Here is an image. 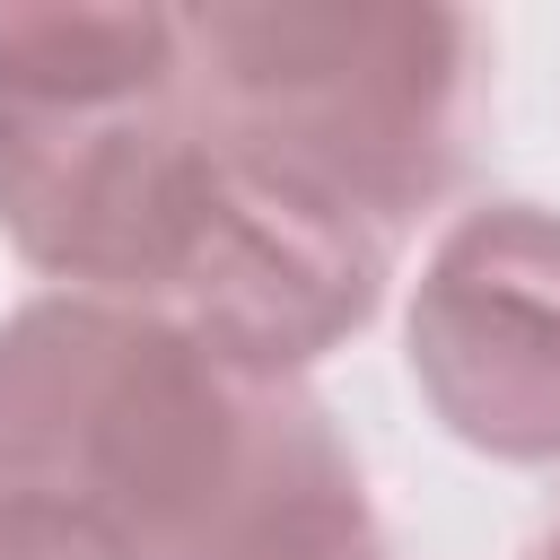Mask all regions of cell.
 <instances>
[{
  "label": "cell",
  "instance_id": "cell-1",
  "mask_svg": "<svg viewBox=\"0 0 560 560\" xmlns=\"http://www.w3.org/2000/svg\"><path fill=\"white\" fill-rule=\"evenodd\" d=\"M0 236L61 289L175 315L254 376L350 341L394 245L280 192L192 105L175 9H0Z\"/></svg>",
  "mask_w": 560,
  "mask_h": 560
},
{
  "label": "cell",
  "instance_id": "cell-2",
  "mask_svg": "<svg viewBox=\"0 0 560 560\" xmlns=\"http://www.w3.org/2000/svg\"><path fill=\"white\" fill-rule=\"evenodd\" d=\"M289 402L298 376H254L175 315L52 289L0 324V490L96 525L122 560H192Z\"/></svg>",
  "mask_w": 560,
  "mask_h": 560
},
{
  "label": "cell",
  "instance_id": "cell-3",
  "mask_svg": "<svg viewBox=\"0 0 560 560\" xmlns=\"http://www.w3.org/2000/svg\"><path fill=\"white\" fill-rule=\"evenodd\" d=\"M481 26L385 0H210L184 9V79L219 149L280 192L402 236L446 201L472 122Z\"/></svg>",
  "mask_w": 560,
  "mask_h": 560
},
{
  "label": "cell",
  "instance_id": "cell-4",
  "mask_svg": "<svg viewBox=\"0 0 560 560\" xmlns=\"http://www.w3.org/2000/svg\"><path fill=\"white\" fill-rule=\"evenodd\" d=\"M402 359L446 438L499 464H560V210H464L411 280Z\"/></svg>",
  "mask_w": 560,
  "mask_h": 560
},
{
  "label": "cell",
  "instance_id": "cell-5",
  "mask_svg": "<svg viewBox=\"0 0 560 560\" xmlns=\"http://www.w3.org/2000/svg\"><path fill=\"white\" fill-rule=\"evenodd\" d=\"M192 560H385L359 464L306 385L271 438V455L254 464V481L236 490V508L219 516V534Z\"/></svg>",
  "mask_w": 560,
  "mask_h": 560
},
{
  "label": "cell",
  "instance_id": "cell-6",
  "mask_svg": "<svg viewBox=\"0 0 560 560\" xmlns=\"http://www.w3.org/2000/svg\"><path fill=\"white\" fill-rule=\"evenodd\" d=\"M0 560H122V551H114L96 525H79V516L0 490Z\"/></svg>",
  "mask_w": 560,
  "mask_h": 560
},
{
  "label": "cell",
  "instance_id": "cell-7",
  "mask_svg": "<svg viewBox=\"0 0 560 560\" xmlns=\"http://www.w3.org/2000/svg\"><path fill=\"white\" fill-rule=\"evenodd\" d=\"M525 560H560V525H551V534H542V542H534Z\"/></svg>",
  "mask_w": 560,
  "mask_h": 560
}]
</instances>
